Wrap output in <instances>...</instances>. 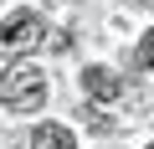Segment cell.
<instances>
[{
    "instance_id": "cell-1",
    "label": "cell",
    "mask_w": 154,
    "mask_h": 149,
    "mask_svg": "<svg viewBox=\"0 0 154 149\" xmlns=\"http://www.w3.org/2000/svg\"><path fill=\"white\" fill-rule=\"evenodd\" d=\"M0 103H5L11 113H36L46 103V72L31 67V62H16L0 72Z\"/></svg>"
},
{
    "instance_id": "cell-5",
    "label": "cell",
    "mask_w": 154,
    "mask_h": 149,
    "mask_svg": "<svg viewBox=\"0 0 154 149\" xmlns=\"http://www.w3.org/2000/svg\"><path fill=\"white\" fill-rule=\"evenodd\" d=\"M134 67H139V72H154V31H144V41H139V51H134Z\"/></svg>"
},
{
    "instance_id": "cell-2",
    "label": "cell",
    "mask_w": 154,
    "mask_h": 149,
    "mask_svg": "<svg viewBox=\"0 0 154 149\" xmlns=\"http://www.w3.org/2000/svg\"><path fill=\"white\" fill-rule=\"evenodd\" d=\"M46 41V21L36 11H16L11 21H0V51L5 57H21V51H36Z\"/></svg>"
},
{
    "instance_id": "cell-6",
    "label": "cell",
    "mask_w": 154,
    "mask_h": 149,
    "mask_svg": "<svg viewBox=\"0 0 154 149\" xmlns=\"http://www.w3.org/2000/svg\"><path fill=\"white\" fill-rule=\"evenodd\" d=\"M149 149H154V144H149Z\"/></svg>"
},
{
    "instance_id": "cell-3",
    "label": "cell",
    "mask_w": 154,
    "mask_h": 149,
    "mask_svg": "<svg viewBox=\"0 0 154 149\" xmlns=\"http://www.w3.org/2000/svg\"><path fill=\"white\" fill-rule=\"evenodd\" d=\"M82 88H88V98H123V77L113 67H88L82 72Z\"/></svg>"
},
{
    "instance_id": "cell-4",
    "label": "cell",
    "mask_w": 154,
    "mask_h": 149,
    "mask_svg": "<svg viewBox=\"0 0 154 149\" xmlns=\"http://www.w3.org/2000/svg\"><path fill=\"white\" fill-rule=\"evenodd\" d=\"M31 149H72V134H67L62 123H41V129L31 134Z\"/></svg>"
}]
</instances>
